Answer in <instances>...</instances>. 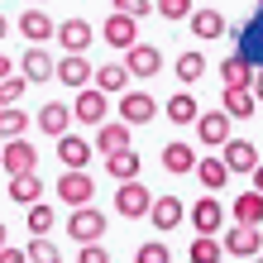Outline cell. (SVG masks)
Segmentation results:
<instances>
[{
  "instance_id": "cell-44",
  "label": "cell",
  "mask_w": 263,
  "mask_h": 263,
  "mask_svg": "<svg viewBox=\"0 0 263 263\" xmlns=\"http://www.w3.org/2000/svg\"><path fill=\"white\" fill-rule=\"evenodd\" d=\"M249 177H254V192H258V196H263V158H258V163H254V173H249Z\"/></svg>"
},
{
  "instance_id": "cell-8",
  "label": "cell",
  "mask_w": 263,
  "mask_h": 263,
  "mask_svg": "<svg viewBox=\"0 0 263 263\" xmlns=\"http://www.w3.org/2000/svg\"><path fill=\"white\" fill-rule=\"evenodd\" d=\"M220 249H225V254H235V258H254V254H263V235H258V225H230L225 235H220Z\"/></svg>"
},
{
  "instance_id": "cell-19",
  "label": "cell",
  "mask_w": 263,
  "mask_h": 263,
  "mask_svg": "<svg viewBox=\"0 0 263 263\" xmlns=\"http://www.w3.org/2000/svg\"><path fill=\"white\" fill-rule=\"evenodd\" d=\"M91 86L105 91V96H120V91H129V72H125V63H101L96 72H91Z\"/></svg>"
},
{
  "instance_id": "cell-45",
  "label": "cell",
  "mask_w": 263,
  "mask_h": 263,
  "mask_svg": "<svg viewBox=\"0 0 263 263\" xmlns=\"http://www.w3.org/2000/svg\"><path fill=\"white\" fill-rule=\"evenodd\" d=\"M5 77H14V58H5V53H0V82H5Z\"/></svg>"
},
{
  "instance_id": "cell-6",
  "label": "cell",
  "mask_w": 263,
  "mask_h": 263,
  "mask_svg": "<svg viewBox=\"0 0 263 263\" xmlns=\"http://www.w3.org/2000/svg\"><path fill=\"white\" fill-rule=\"evenodd\" d=\"M53 67H58V58L43 48V43H29L24 58H20V77L29 86H39V82H53Z\"/></svg>"
},
{
  "instance_id": "cell-5",
  "label": "cell",
  "mask_w": 263,
  "mask_h": 263,
  "mask_svg": "<svg viewBox=\"0 0 263 263\" xmlns=\"http://www.w3.org/2000/svg\"><path fill=\"white\" fill-rule=\"evenodd\" d=\"M120 120L134 129V125H153L158 120V101L148 91H120Z\"/></svg>"
},
{
  "instance_id": "cell-28",
  "label": "cell",
  "mask_w": 263,
  "mask_h": 263,
  "mask_svg": "<svg viewBox=\"0 0 263 263\" xmlns=\"http://www.w3.org/2000/svg\"><path fill=\"white\" fill-rule=\"evenodd\" d=\"M163 115H167V120H173V125L182 129V125H192V120L201 115V105H196V96H192V91H177V96L163 105Z\"/></svg>"
},
{
  "instance_id": "cell-9",
  "label": "cell",
  "mask_w": 263,
  "mask_h": 263,
  "mask_svg": "<svg viewBox=\"0 0 263 263\" xmlns=\"http://www.w3.org/2000/svg\"><path fill=\"white\" fill-rule=\"evenodd\" d=\"M105 110H110V101H105V91L96 86H82L77 91V101H72V120H82V125H105Z\"/></svg>"
},
{
  "instance_id": "cell-43",
  "label": "cell",
  "mask_w": 263,
  "mask_h": 263,
  "mask_svg": "<svg viewBox=\"0 0 263 263\" xmlns=\"http://www.w3.org/2000/svg\"><path fill=\"white\" fill-rule=\"evenodd\" d=\"M249 91H254V101H263V67H254V77H249Z\"/></svg>"
},
{
  "instance_id": "cell-22",
  "label": "cell",
  "mask_w": 263,
  "mask_h": 263,
  "mask_svg": "<svg viewBox=\"0 0 263 263\" xmlns=\"http://www.w3.org/2000/svg\"><path fill=\"white\" fill-rule=\"evenodd\" d=\"M105 177H120V182H129V177H144V163H139V153H134V148L105 153Z\"/></svg>"
},
{
  "instance_id": "cell-25",
  "label": "cell",
  "mask_w": 263,
  "mask_h": 263,
  "mask_svg": "<svg viewBox=\"0 0 263 263\" xmlns=\"http://www.w3.org/2000/svg\"><path fill=\"white\" fill-rule=\"evenodd\" d=\"M163 167H167L173 177H187L192 167H196V148H192V144H182V139H173V144L163 148Z\"/></svg>"
},
{
  "instance_id": "cell-39",
  "label": "cell",
  "mask_w": 263,
  "mask_h": 263,
  "mask_svg": "<svg viewBox=\"0 0 263 263\" xmlns=\"http://www.w3.org/2000/svg\"><path fill=\"white\" fill-rule=\"evenodd\" d=\"M24 77L14 72V77H5V82H0V105H14V101H24Z\"/></svg>"
},
{
  "instance_id": "cell-18",
  "label": "cell",
  "mask_w": 263,
  "mask_h": 263,
  "mask_svg": "<svg viewBox=\"0 0 263 263\" xmlns=\"http://www.w3.org/2000/svg\"><path fill=\"white\" fill-rule=\"evenodd\" d=\"M91 153H96V148H91V139H77L72 129L58 134V158H63V167H72V173H77V167L91 163Z\"/></svg>"
},
{
  "instance_id": "cell-17",
  "label": "cell",
  "mask_w": 263,
  "mask_h": 263,
  "mask_svg": "<svg viewBox=\"0 0 263 263\" xmlns=\"http://www.w3.org/2000/svg\"><path fill=\"white\" fill-rule=\"evenodd\" d=\"M91 72H96V67L86 63V53H67L63 63L53 67V77H63V86H72V91H82V86H91Z\"/></svg>"
},
{
  "instance_id": "cell-36",
  "label": "cell",
  "mask_w": 263,
  "mask_h": 263,
  "mask_svg": "<svg viewBox=\"0 0 263 263\" xmlns=\"http://www.w3.org/2000/svg\"><path fill=\"white\" fill-rule=\"evenodd\" d=\"M192 10H196L192 0H153V14H163L167 24H182V20H187Z\"/></svg>"
},
{
  "instance_id": "cell-31",
  "label": "cell",
  "mask_w": 263,
  "mask_h": 263,
  "mask_svg": "<svg viewBox=\"0 0 263 263\" xmlns=\"http://www.w3.org/2000/svg\"><path fill=\"white\" fill-rule=\"evenodd\" d=\"M24 258L29 263H63V249H58L48 235H34V239L24 244Z\"/></svg>"
},
{
  "instance_id": "cell-7",
  "label": "cell",
  "mask_w": 263,
  "mask_h": 263,
  "mask_svg": "<svg viewBox=\"0 0 263 263\" xmlns=\"http://www.w3.org/2000/svg\"><path fill=\"white\" fill-rule=\"evenodd\" d=\"M96 196V177H86V167H67L63 177H58V201L63 206H86V201Z\"/></svg>"
},
{
  "instance_id": "cell-2",
  "label": "cell",
  "mask_w": 263,
  "mask_h": 263,
  "mask_svg": "<svg viewBox=\"0 0 263 263\" xmlns=\"http://www.w3.org/2000/svg\"><path fill=\"white\" fill-rule=\"evenodd\" d=\"M235 53H239L249 67H263V5L249 14V24L235 29Z\"/></svg>"
},
{
  "instance_id": "cell-24",
  "label": "cell",
  "mask_w": 263,
  "mask_h": 263,
  "mask_svg": "<svg viewBox=\"0 0 263 263\" xmlns=\"http://www.w3.org/2000/svg\"><path fill=\"white\" fill-rule=\"evenodd\" d=\"M254 105H258V101H254L249 86H225V96H220V110H225L230 120H249Z\"/></svg>"
},
{
  "instance_id": "cell-27",
  "label": "cell",
  "mask_w": 263,
  "mask_h": 263,
  "mask_svg": "<svg viewBox=\"0 0 263 263\" xmlns=\"http://www.w3.org/2000/svg\"><path fill=\"white\" fill-rule=\"evenodd\" d=\"M192 177H196V182H201V187H206V192H220L225 182H230V167H225L220 158H196Z\"/></svg>"
},
{
  "instance_id": "cell-37",
  "label": "cell",
  "mask_w": 263,
  "mask_h": 263,
  "mask_svg": "<svg viewBox=\"0 0 263 263\" xmlns=\"http://www.w3.org/2000/svg\"><path fill=\"white\" fill-rule=\"evenodd\" d=\"M177 77H182V82H201V77H206V58H201V53H182L177 58Z\"/></svg>"
},
{
  "instance_id": "cell-15",
  "label": "cell",
  "mask_w": 263,
  "mask_h": 263,
  "mask_svg": "<svg viewBox=\"0 0 263 263\" xmlns=\"http://www.w3.org/2000/svg\"><path fill=\"white\" fill-rule=\"evenodd\" d=\"M53 39L63 43V53H86L91 39H96V29H91L86 20H63V24L53 29Z\"/></svg>"
},
{
  "instance_id": "cell-49",
  "label": "cell",
  "mask_w": 263,
  "mask_h": 263,
  "mask_svg": "<svg viewBox=\"0 0 263 263\" xmlns=\"http://www.w3.org/2000/svg\"><path fill=\"white\" fill-rule=\"evenodd\" d=\"M258 5H263V0H258Z\"/></svg>"
},
{
  "instance_id": "cell-26",
  "label": "cell",
  "mask_w": 263,
  "mask_h": 263,
  "mask_svg": "<svg viewBox=\"0 0 263 263\" xmlns=\"http://www.w3.org/2000/svg\"><path fill=\"white\" fill-rule=\"evenodd\" d=\"M129 125L120 120V125H96V139H91V148H101V153H120V148H129Z\"/></svg>"
},
{
  "instance_id": "cell-21",
  "label": "cell",
  "mask_w": 263,
  "mask_h": 263,
  "mask_svg": "<svg viewBox=\"0 0 263 263\" xmlns=\"http://www.w3.org/2000/svg\"><path fill=\"white\" fill-rule=\"evenodd\" d=\"M187 24H192V34H196V39H225V34H230V24H225V14H220V10H192V14H187Z\"/></svg>"
},
{
  "instance_id": "cell-46",
  "label": "cell",
  "mask_w": 263,
  "mask_h": 263,
  "mask_svg": "<svg viewBox=\"0 0 263 263\" xmlns=\"http://www.w3.org/2000/svg\"><path fill=\"white\" fill-rule=\"evenodd\" d=\"M10 34V20H5V14H0V39H5Z\"/></svg>"
},
{
  "instance_id": "cell-41",
  "label": "cell",
  "mask_w": 263,
  "mask_h": 263,
  "mask_svg": "<svg viewBox=\"0 0 263 263\" xmlns=\"http://www.w3.org/2000/svg\"><path fill=\"white\" fill-rule=\"evenodd\" d=\"M77 263H110V254H105V244H82V254H77Z\"/></svg>"
},
{
  "instance_id": "cell-40",
  "label": "cell",
  "mask_w": 263,
  "mask_h": 263,
  "mask_svg": "<svg viewBox=\"0 0 263 263\" xmlns=\"http://www.w3.org/2000/svg\"><path fill=\"white\" fill-rule=\"evenodd\" d=\"M115 14H129V20H148L153 0H115Z\"/></svg>"
},
{
  "instance_id": "cell-14",
  "label": "cell",
  "mask_w": 263,
  "mask_h": 263,
  "mask_svg": "<svg viewBox=\"0 0 263 263\" xmlns=\"http://www.w3.org/2000/svg\"><path fill=\"white\" fill-rule=\"evenodd\" d=\"M187 220L196 225V235H220V225H225V206L215 196H201L196 206H187Z\"/></svg>"
},
{
  "instance_id": "cell-20",
  "label": "cell",
  "mask_w": 263,
  "mask_h": 263,
  "mask_svg": "<svg viewBox=\"0 0 263 263\" xmlns=\"http://www.w3.org/2000/svg\"><path fill=\"white\" fill-rule=\"evenodd\" d=\"M34 125H39L43 134H48V139L67 134V129H72V105H63V101H48V105L39 110V120H34Z\"/></svg>"
},
{
  "instance_id": "cell-47",
  "label": "cell",
  "mask_w": 263,
  "mask_h": 263,
  "mask_svg": "<svg viewBox=\"0 0 263 263\" xmlns=\"http://www.w3.org/2000/svg\"><path fill=\"white\" fill-rule=\"evenodd\" d=\"M249 263H263V254H254V258H249Z\"/></svg>"
},
{
  "instance_id": "cell-42",
  "label": "cell",
  "mask_w": 263,
  "mask_h": 263,
  "mask_svg": "<svg viewBox=\"0 0 263 263\" xmlns=\"http://www.w3.org/2000/svg\"><path fill=\"white\" fill-rule=\"evenodd\" d=\"M0 263H29L24 249H10V244H0Z\"/></svg>"
},
{
  "instance_id": "cell-10",
  "label": "cell",
  "mask_w": 263,
  "mask_h": 263,
  "mask_svg": "<svg viewBox=\"0 0 263 263\" xmlns=\"http://www.w3.org/2000/svg\"><path fill=\"white\" fill-rule=\"evenodd\" d=\"M144 220H153V230L167 235V230H177L182 220H187V201L182 196H153V206H148Z\"/></svg>"
},
{
  "instance_id": "cell-11",
  "label": "cell",
  "mask_w": 263,
  "mask_h": 263,
  "mask_svg": "<svg viewBox=\"0 0 263 263\" xmlns=\"http://www.w3.org/2000/svg\"><path fill=\"white\" fill-rule=\"evenodd\" d=\"M120 63H125L129 77H158V72H163V53L153 48V43H129Z\"/></svg>"
},
{
  "instance_id": "cell-29",
  "label": "cell",
  "mask_w": 263,
  "mask_h": 263,
  "mask_svg": "<svg viewBox=\"0 0 263 263\" xmlns=\"http://www.w3.org/2000/svg\"><path fill=\"white\" fill-rule=\"evenodd\" d=\"M230 215H235V225H258V220H263V196H258V192H244V196H235Z\"/></svg>"
},
{
  "instance_id": "cell-30",
  "label": "cell",
  "mask_w": 263,
  "mask_h": 263,
  "mask_svg": "<svg viewBox=\"0 0 263 263\" xmlns=\"http://www.w3.org/2000/svg\"><path fill=\"white\" fill-rule=\"evenodd\" d=\"M10 201H20V206H34V201H43V182H39L34 173L10 177Z\"/></svg>"
},
{
  "instance_id": "cell-35",
  "label": "cell",
  "mask_w": 263,
  "mask_h": 263,
  "mask_svg": "<svg viewBox=\"0 0 263 263\" xmlns=\"http://www.w3.org/2000/svg\"><path fill=\"white\" fill-rule=\"evenodd\" d=\"M53 220H58V211L48 206V201H34V206H29V235H48Z\"/></svg>"
},
{
  "instance_id": "cell-48",
  "label": "cell",
  "mask_w": 263,
  "mask_h": 263,
  "mask_svg": "<svg viewBox=\"0 0 263 263\" xmlns=\"http://www.w3.org/2000/svg\"><path fill=\"white\" fill-rule=\"evenodd\" d=\"M0 244H5V225H0Z\"/></svg>"
},
{
  "instance_id": "cell-38",
  "label": "cell",
  "mask_w": 263,
  "mask_h": 263,
  "mask_svg": "<svg viewBox=\"0 0 263 263\" xmlns=\"http://www.w3.org/2000/svg\"><path fill=\"white\" fill-rule=\"evenodd\" d=\"M134 263H173V254H167L163 239H148V244H139V249H134Z\"/></svg>"
},
{
  "instance_id": "cell-34",
  "label": "cell",
  "mask_w": 263,
  "mask_h": 263,
  "mask_svg": "<svg viewBox=\"0 0 263 263\" xmlns=\"http://www.w3.org/2000/svg\"><path fill=\"white\" fill-rule=\"evenodd\" d=\"M249 77H254V67L244 63L239 53H230L225 63H220V82H225V86H249Z\"/></svg>"
},
{
  "instance_id": "cell-1",
  "label": "cell",
  "mask_w": 263,
  "mask_h": 263,
  "mask_svg": "<svg viewBox=\"0 0 263 263\" xmlns=\"http://www.w3.org/2000/svg\"><path fill=\"white\" fill-rule=\"evenodd\" d=\"M105 225H110V215H101L96 206H72V215H67V239H77V244H96V239H105Z\"/></svg>"
},
{
  "instance_id": "cell-16",
  "label": "cell",
  "mask_w": 263,
  "mask_h": 263,
  "mask_svg": "<svg viewBox=\"0 0 263 263\" xmlns=\"http://www.w3.org/2000/svg\"><path fill=\"white\" fill-rule=\"evenodd\" d=\"M101 39L110 43V48L125 53L129 43H139V20H129V14H110V20L101 24Z\"/></svg>"
},
{
  "instance_id": "cell-4",
  "label": "cell",
  "mask_w": 263,
  "mask_h": 263,
  "mask_svg": "<svg viewBox=\"0 0 263 263\" xmlns=\"http://www.w3.org/2000/svg\"><path fill=\"white\" fill-rule=\"evenodd\" d=\"M148 206H153V192H148L139 177L120 182V192H115V211H120V215H129V220H144Z\"/></svg>"
},
{
  "instance_id": "cell-23",
  "label": "cell",
  "mask_w": 263,
  "mask_h": 263,
  "mask_svg": "<svg viewBox=\"0 0 263 263\" xmlns=\"http://www.w3.org/2000/svg\"><path fill=\"white\" fill-rule=\"evenodd\" d=\"M14 24H20V34H24L29 43H48V39H53V29H58V24H53L43 10H24Z\"/></svg>"
},
{
  "instance_id": "cell-32",
  "label": "cell",
  "mask_w": 263,
  "mask_h": 263,
  "mask_svg": "<svg viewBox=\"0 0 263 263\" xmlns=\"http://www.w3.org/2000/svg\"><path fill=\"white\" fill-rule=\"evenodd\" d=\"M187 258H192V263H220L225 249H220V239H215V235H196L192 249H187Z\"/></svg>"
},
{
  "instance_id": "cell-33",
  "label": "cell",
  "mask_w": 263,
  "mask_h": 263,
  "mask_svg": "<svg viewBox=\"0 0 263 263\" xmlns=\"http://www.w3.org/2000/svg\"><path fill=\"white\" fill-rule=\"evenodd\" d=\"M24 129H29V115L20 105H0V139H24Z\"/></svg>"
},
{
  "instance_id": "cell-12",
  "label": "cell",
  "mask_w": 263,
  "mask_h": 263,
  "mask_svg": "<svg viewBox=\"0 0 263 263\" xmlns=\"http://www.w3.org/2000/svg\"><path fill=\"white\" fill-rule=\"evenodd\" d=\"M192 129H196V139L206 148H220L225 139H230V115L225 110H201L196 120H192Z\"/></svg>"
},
{
  "instance_id": "cell-3",
  "label": "cell",
  "mask_w": 263,
  "mask_h": 263,
  "mask_svg": "<svg viewBox=\"0 0 263 263\" xmlns=\"http://www.w3.org/2000/svg\"><path fill=\"white\" fill-rule=\"evenodd\" d=\"M39 167V148L29 144V139H5V148H0V173L10 177H24Z\"/></svg>"
},
{
  "instance_id": "cell-13",
  "label": "cell",
  "mask_w": 263,
  "mask_h": 263,
  "mask_svg": "<svg viewBox=\"0 0 263 263\" xmlns=\"http://www.w3.org/2000/svg\"><path fill=\"white\" fill-rule=\"evenodd\" d=\"M220 163L230 167V177H244V173H254V163H258V148L249 144V139H225L220 144Z\"/></svg>"
}]
</instances>
